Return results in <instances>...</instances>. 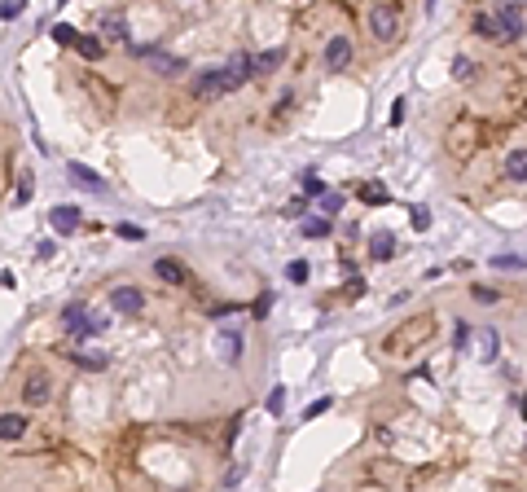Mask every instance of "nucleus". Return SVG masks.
Wrapping results in <instances>:
<instances>
[{
    "label": "nucleus",
    "instance_id": "obj_11",
    "mask_svg": "<svg viewBox=\"0 0 527 492\" xmlns=\"http://www.w3.org/2000/svg\"><path fill=\"white\" fill-rule=\"evenodd\" d=\"M137 53H141V57H150V62H154V71H163V75H180V71H185V62L172 57V53H163V48H145V44H137Z\"/></svg>",
    "mask_w": 527,
    "mask_h": 492
},
{
    "label": "nucleus",
    "instance_id": "obj_34",
    "mask_svg": "<svg viewBox=\"0 0 527 492\" xmlns=\"http://www.w3.org/2000/svg\"><path fill=\"white\" fill-rule=\"evenodd\" d=\"M453 343H457V348H470V325H466V321H457V330H453Z\"/></svg>",
    "mask_w": 527,
    "mask_h": 492
},
{
    "label": "nucleus",
    "instance_id": "obj_12",
    "mask_svg": "<svg viewBox=\"0 0 527 492\" xmlns=\"http://www.w3.org/2000/svg\"><path fill=\"white\" fill-rule=\"evenodd\" d=\"M22 396H27V404H44V400H48V374H44V369L27 374V383H22Z\"/></svg>",
    "mask_w": 527,
    "mask_h": 492
},
{
    "label": "nucleus",
    "instance_id": "obj_15",
    "mask_svg": "<svg viewBox=\"0 0 527 492\" xmlns=\"http://www.w3.org/2000/svg\"><path fill=\"white\" fill-rule=\"evenodd\" d=\"M369 255L374 259H391L395 255V238L387 233V228H374V233H369Z\"/></svg>",
    "mask_w": 527,
    "mask_h": 492
},
{
    "label": "nucleus",
    "instance_id": "obj_23",
    "mask_svg": "<svg viewBox=\"0 0 527 492\" xmlns=\"http://www.w3.org/2000/svg\"><path fill=\"white\" fill-rule=\"evenodd\" d=\"M75 365H84V369H106V356H102V352H79Z\"/></svg>",
    "mask_w": 527,
    "mask_h": 492
},
{
    "label": "nucleus",
    "instance_id": "obj_32",
    "mask_svg": "<svg viewBox=\"0 0 527 492\" xmlns=\"http://www.w3.org/2000/svg\"><path fill=\"white\" fill-rule=\"evenodd\" d=\"M492 268H523V255H497Z\"/></svg>",
    "mask_w": 527,
    "mask_h": 492
},
{
    "label": "nucleus",
    "instance_id": "obj_18",
    "mask_svg": "<svg viewBox=\"0 0 527 492\" xmlns=\"http://www.w3.org/2000/svg\"><path fill=\"white\" fill-rule=\"evenodd\" d=\"M505 176L509 180H527V150H509L505 154Z\"/></svg>",
    "mask_w": 527,
    "mask_h": 492
},
{
    "label": "nucleus",
    "instance_id": "obj_7",
    "mask_svg": "<svg viewBox=\"0 0 527 492\" xmlns=\"http://www.w3.org/2000/svg\"><path fill=\"white\" fill-rule=\"evenodd\" d=\"M474 36H484V40H492V44H505L509 36H505V27L497 22V13H492V9H484V13H474Z\"/></svg>",
    "mask_w": 527,
    "mask_h": 492
},
{
    "label": "nucleus",
    "instance_id": "obj_5",
    "mask_svg": "<svg viewBox=\"0 0 527 492\" xmlns=\"http://www.w3.org/2000/svg\"><path fill=\"white\" fill-rule=\"evenodd\" d=\"M470 348H474V356H479L484 365H492V360L501 356V339H497V330H492V325H479V330H474V339H470Z\"/></svg>",
    "mask_w": 527,
    "mask_h": 492
},
{
    "label": "nucleus",
    "instance_id": "obj_1",
    "mask_svg": "<svg viewBox=\"0 0 527 492\" xmlns=\"http://www.w3.org/2000/svg\"><path fill=\"white\" fill-rule=\"evenodd\" d=\"M251 75H255V57H251V53H238V57H228L224 67H211V71L198 75V79H193V93H198V97H224V93L242 88Z\"/></svg>",
    "mask_w": 527,
    "mask_h": 492
},
{
    "label": "nucleus",
    "instance_id": "obj_36",
    "mask_svg": "<svg viewBox=\"0 0 527 492\" xmlns=\"http://www.w3.org/2000/svg\"><path fill=\"white\" fill-rule=\"evenodd\" d=\"M329 404H334V400H329V396H321V400H312V404H308V414H303V418H321V414H325V409H329Z\"/></svg>",
    "mask_w": 527,
    "mask_h": 492
},
{
    "label": "nucleus",
    "instance_id": "obj_17",
    "mask_svg": "<svg viewBox=\"0 0 527 492\" xmlns=\"http://www.w3.org/2000/svg\"><path fill=\"white\" fill-rule=\"evenodd\" d=\"M53 228L57 233H75L79 228V211L75 207H53Z\"/></svg>",
    "mask_w": 527,
    "mask_h": 492
},
{
    "label": "nucleus",
    "instance_id": "obj_27",
    "mask_svg": "<svg viewBox=\"0 0 527 492\" xmlns=\"http://www.w3.org/2000/svg\"><path fill=\"white\" fill-rule=\"evenodd\" d=\"M286 277H290V282H308V259H290Z\"/></svg>",
    "mask_w": 527,
    "mask_h": 492
},
{
    "label": "nucleus",
    "instance_id": "obj_3",
    "mask_svg": "<svg viewBox=\"0 0 527 492\" xmlns=\"http://www.w3.org/2000/svg\"><path fill=\"white\" fill-rule=\"evenodd\" d=\"M369 31L374 40H395V31H400V9L395 5H369Z\"/></svg>",
    "mask_w": 527,
    "mask_h": 492
},
{
    "label": "nucleus",
    "instance_id": "obj_19",
    "mask_svg": "<svg viewBox=\"0 0 527 492\" xmlns=\"http://www.w3.org/2000/svg\"><path fill=\"white\" fill-rule=\"evenodd\" d=\"M22 431H27V418H22V414H5V418H0V435H5L9 444H13Z\"/></svg>",
    "mask_w": 527,
    "mask_h": 492
},
{
    "label": "nucleus",
    "instance_id": "obj_21",
    "mask_svg": "<svg viewBox=\"0 0 527 492\" xmlns=\"http://www.w3.org/2000/svg\"><path fill=\"white\" fill-rule=\"evenodd\" d=\"M75 48H79V53H84L88 62H97V57H102V53H106V44H102V40H97V36H84V40H79Z\"/></svg>",
    "mask_w": 527,
    "mask_h": 492
},
{
    "label": "nucleus",
    "instance_id": "obj_20",
    "mask_svg": "<svg viewBox=\"0 0 527 492\" xmlns=\"http://www.w3.org/2000/svg\"><path fill=\"white\" fill-rule=\"evenodd\" d=\"M282 57H286L282 48H268V53H259V57H255V75H264V71H277V67H282Z\"/></svg>",
    "mask_w": 527,
    "mask_h": 492
},
{
    "label": "nucleus",
    "instance_id": "obj_4",
    "mask_svg": "<svg viewBox=\"0 0 527 492\" xmlns=\"http://www.w3.org/2000/svg\"><path fill=\"white\" fill-rule=\"evenodd\" d=\"M110 308H114V313H123V317H137L141 308H145V294L137 286H114L110 290Z\"/></svg>",
    "mask_w": 527,
    "mask_h": 492
},
{
    "label": "nucleus",
    "instance_id": "obj_14",
    "mask_svg": "<svg viewBox=\"0 0 527 492\" xmlns=\"http://www.w3.org/2000/svg\"><path fill=\"white\" fill-rule=\"evenodd\" d=\"M66 172H71V180H75L79 189H88V193H106V185H102V176H97V172H88L84 163H71V168H66Z\"/></svg>",
    "mask_w": 527,
    "mask_h": 492
},
{
    "label": "nucleus",
    "instance_id": "obj_24",
    "mask_svg": "<svg viewBox=\"0 0 527 492\" xmlns=\"http://www.w3.org/2000/svg\"><path fill=\"white\" fill-rule=\"evenodd\" d=\"M53 40H57V44H79V40H84V36H75V27H66V22H57V27H53Z\"/></svg>",
    "mask_w": 527,
    "mask_h": 492
},
{
    "label": "nucleus",
    "instance_id": "obj_38",
    "mask_svg": "<svg viewBox=\"0 0 527 492\" xmlns=\"http://www.w3.org/2000/svg\"><path fill=\"white\" fill-rule=\"evenodd\" d=\"M119 238H128V242H137V238H141V228H137V224H119Z\"/></svg>",
    "mask_w": 527,
    "mask_h": 492
},
{
    "label": "nucleus",
    "instance_id": "obj_8",
    "mask_svg": "<svg viewBox=\"0 0 527 492\" xmlns=\"http://www.w3.org/2000/svg\"><path fill=\"white\" fill-rule=\"evenodd\" d=\"M97 31H102V40H128V18L119 9H106L102 18H97Z\"/></svg>",
    "mask_w": 527,
    "mask_h": 492
},
{
    "label": "nucleus",
    "instance_id": "obj_13",
    "mask_svg": "<svg viewBox=\"0 0 527 492\" xmlns=\"http://www.w3.org/2000/svg\"><path fill=\"white\" fill-rule=\"evenodd\" d=\"M492 13H497V22L505 27V36H509V40H519V36H523V13H519V5H497Z\"/></svg>",
    "mask_w": 527,
    "mask_h": 492
},
{
    "label": "nucleus",
    "instance_id": "obj_33",
    "mask_svg": "<svg viewBox=\"0 0 527 492\" xmlns=\"http://www.w3.org/2000/svg\"><path fill=\"white\" fill-rule=\"evenodd\" d=\"M470 294H474L479 303H497V299H501V294H497V290H488V286H470Z\"/></svg>",
    "mask_w": 527,
    "mask_h": 492
},
{
    "label": "nucleus",
    "instance_id": "obj_28",
    "mask_svg": "<svg viewBox=\"0 0 527 492\" xmlns=\"http://www.w3.org/2000/svg\"><path fill=\"white\" fill-rule=\"evenodd\" d=\"M453 75H457V79H470V75H474V62H470V57H453Z\"/></svg>",
    "mask_w": 527,
    "mask_h": 492
},
{
    "label": "nucleus",
    "instance_id": "obj_37",
    "mask_svg": "<svg viewBox=\"0 0 527 492\" xmlns=\"http://www.w3.org/2000/svg\"><path fill=\"white\" fill-rule=\"evenodd\" d=\"M404 110H409V106H404V97H395V106H391V123H400V119H404Z\"/></svg>",
    "mask_w": 527,
    "mask_h": 492
},
{
    "label": "nucleus",
    "instance_id": "obj_6",
    "mask_svg": "<svg viewBox=\"0 0 527 492\" xmlns=\"http://www.w3.org/2000/svg\"><path fill=\"white\" fill-rule=\"evenodd\" d=\"M62 325L79 339V334H93V330H97V317L88 313V303H71V308L62 313Z\"/></svg>",
    "mask_w": 527,
    "mask_h": 492
},
{
    "label": "nucleus",
    "instance_id": "obj_10",
    "mask_svg": "<svg viewBox=\"0 0 527 492\" xmlns=\"http://www.w3.org/2000/svg\"><path fill=\"white\" fill-rule=\"evenodd\" d=\"M154 277L167 282V286H189V273H185L180 259H154Z\"/></svg>",
    "mask_w": 527,
    "mask_h": 492
},
{
    "label": "nucleus",
    "instance_id": "obj_29",
    "mask_svg": "<svg viewBox=\"0 0 527 492\" xmlns=\"http://www.w3.org/2000/svg\"><path fill=\"white\" fill-rule=\"evenodd\" d=\"M303 233L308 238H325L329 233V220H303Z\"/></svg>",
    "mask_w": 527,
    "mask_h": 492
},
{
    "label": "nucleus",
    "instance_id": "obj_26",
    "mask_svg": "<svg viewBox=\"0 0 527 492\" xmlns=\"http://www.w3.org/2000/svg\"><path fill=\"white\" fill-rule=\"evenodd\" d=\"M343 203H348V198H343V193H338V189H329V193H325V198H321V207L329 211V216H338V211H343Z\"/></svg>",
    "mask_w": 527,
    "mask_h": 492
},
{
    "label": "nucleus",
    "instance_id": "obj_25",
    "mask_svg": "<svg viewBox=\"0 0 527 492\" xmlns=\"http://www.w3.org/2000/svg\"><path fill=\"white\" fill-rule=\"evenodd\" d=\"M360 198L374 203V207H383V203H387V189H383V185H365V189H360Z\"/></svg>",
    "mask_w": 527,
    "mask_h": 492
},
{
    "label": "nucleus",
    "instance_id": "obj_35",
    "mask_svg": "<svg viewBox=\"0 0 527 492\" xmlns=\"http://www.w3.org/2000/svg\"><path fill=\"white\" fill-rule=\"evenodd\" d=\"M282 409H286V387H277L268 396V414H282Z\"/></svg>",
    "mask_w": 527,
    "mask_h": 492
},
{
    "label": "nucleus",
    "instance_id": "obj_39",
    "mask_svg": "<svg viewBox=\"0 0 527 492\" xmlns=\"http://www.w3.org/2000/svg\"><path fill=\"white\" fill-rule=\"evenodd\" d=\"M303 211H308V203L299 198V203H290V207H286V216H294V220H299V216H303Z\"/></svg>",
    "mask_w": 527,
    "mask_h": 492
},
{
    "label": "nucleus",
    "instance_id": "obj_31",
    "mask_svg": "<svg viewBox=\"0 0 527 492\" xmlns=\"http://www.w3.org/2000/svg\"><path fill=\"white\" fill-rule=\"evenodd\" d=\"M18 13H22V0H5V5H0V18H5V22H13Z\"/></svg>",
    "mask_w": 527,
    "mask_h": 492
},
{
    "label": "nucleus",
    "instance_id": "obj_9",
    "mask_svg": "<svg viewBox=\"0 0 527 492\" xmlns=\"http://www.w3.org/2000/svg\"><path fill=\"white\" fill-rule=\"evenodd\" d=\"M348 62H352V40L348 36H334V40L325 44V67L329 71H343Z\"/></svg>",
    "mask_w": 527,
    "mask_h": 492
},
{
    "label": "nucleus",
    "instance_id": "obj_22",
    "mask_svg": "<svg viewBox=\"0 0 527 492\" xmlns=\"http://www.w3.org/2000/svg\"><path fill=\"white\" fill-rule=\"evenodd\" d=\"M303 193H308V198H325L329 189H325V180H321V176H303Z\"/></svg>",
    "mask_w": 527,
    "mask_h": 492
},
{
    "label": "nucleus",
    "instance_id": "obj_2",
    "mask_svg": "<svg viewBox=\"0 0 527 492\" xmlns=\"http://www.w3.org/2000/svg\"><path fill=\"white\" fill-rule=\"evenodd\" d=\"M431 334H435V317L422 313V317H413V321L395 325V330L383 339V352H387V356H409V352H418Z\"/></svg>",
    "mask_w": 527,
    "mask_h": 492
},
{
    "label": "nucleus",
    "instance_id": "obj_16",
    "mask_svg": "<svg viewBox=\"0 0 527 492\" xmlns=\"http://www.w3.org/2000/svg\"><path fill=\"white\" fill-rule=\"evenodd\" d=\"M216 352H220V360H238V356H242V334L220 330V334H216Z\"/></svg>",
    "mask_w": 527,
    "mask_h": 492
},
{
    "label": "nucleus",
    "instance_id": "obj_30",
    "mask_svg": "<svg viewBox=\"0 0 527 492\" xmlns=\"http://www.w3.org/2000/svg\"><path fill=\"white\" fill-rule=\"evenodd\" d=\"M413 228H418V233L431 228V211H426V207H413Z\"/></svg>",
    "mask_w": 527,
    "mask_h": 492
}]
</instances>
